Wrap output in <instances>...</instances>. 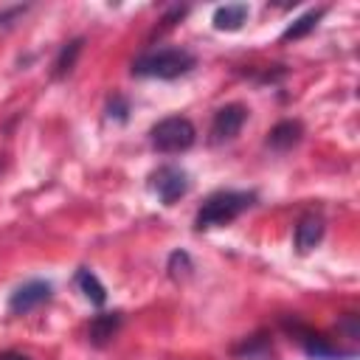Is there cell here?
<instances>
[{
  "label": "cell",
  "mask_w": 360,
  "mask_h": 360,
  "mask_svg": "<svg viewBox=\"0 0 360 360\" xmlns=\"http://www.w3.org/2000/svg\"><path fill=\"white\" fill-rule=\"evenodd\" d=\"M323 17V8H312V11H307V14H301L284 34H281V39L284 42H290V39H301V37H307L315 25H318V20Z\"/></svg>",
  "instance_id": "cell-12"
},
{
  "label": "cell",
  "mask_w": 360,
  "mask_h": 360,
  "mask_svg": "<svg viewBox=\"0 0 360 360\" xmlns=\"http://www.w3.org/2000/svg\"><path fill=\"white\" fill-rule=\"evenodd\" d=\"M323 236V219L318 214H307L298 219L295 225V250L298 253H309Z\"/></svg>",
  "instance_id": "cell-7"
},
{
  "label": "cell",
  "mask_w": 360,
  "mask_h": 360,
  "mask_svg": "<svg viewBox=\"0 0 360 360\" xmlns=\"http://www.w3.org/2000/svg\"><path fill=\"white\" fill-rule=\"evenodd\" d=\"M253 194L250 191H217V194H211L202 205H200V211H197V217H194V228L197 231H202V228H219V225H228V222H233L239 214H245L250 205H253Z\"/></svg>",
  "instance_id": "cell-2"
},
{
  "label": "cell",
  "mask_w": 360,
  "mask_h": 360,
  "mask_svg": "<svg viewBox=\"0 0 360 360\" xmlns=\"http://www.w3.org/2000/svg\"><path fill=\"white\" fill-rule=\"evenodd\" d=\"M250 17V6L248 3H225L214 11L211 22L217 31H239L242 22Z\"/></svg>",
  "instance_id": "cell-8"
},
{
  "label": "cell",
  "mask_w": 360,
  "mask_h": 360,
  "mask_svg": "<svg viewBox=\"0 0 360 360\" xmlns=\"http://www.w3.org/2000/svg\"><path fill=\"white\" fill-rule=\"evenodd\" d=\"M79 51H82V39H73V42L62 45V51H59V56H56V62H53V73H56V76L70 73V68H73Z\"/></svg>",
  "instance_id": "cell-13"
},
{
  "label": "cell",
  "mask_w": 360,
  "mask_h": 360,
  "mask_svg": "<svg viewBox=\"0 0 360 360\" xmlns=\"http://www.w3.org/2000/svg\"><path fill=\"white\" fill-rule=\"evenodd\" d=\"M248 118V110L242 104H225L214 112V121H211V141L214 143H222V141H231L239 135L242 124Z\"/></svg>",
  "instance_id": "cell-5"
},
{
  "label": "cell",
  "mask_w": 360,
  "mask_h": 360,
  "mask_svg": "<svg viewBox=\"0 0 360 360\" xmlns=\"http://www.w3.org/2000/svg\"><path fill=\"white\" fill-rule=\"evenodd\" d=\"M25 11V6H14V8H3L0 11V25H8V22H14L20 14Z\"/></svg>",
  "instance_id": "cell-16"
},
{
  "label": "cell",
  "mask_w": 360,
  "mask_h": 360,
  "mask_svg": "<svg viewBox=\"0 0 360 360\" xmlns=\"http://www.w3.org/2000/svg\"><path fill=\"white\" fill-rule=\"evenodd\" d=\"M76 287H79L82 295H84L90 304H96V307H101V304L107 301V290H104V284L98 281V276H96L90 267H79V273H76Z\"/></svg>",
  "instance_id": "cell-11"
},
{
  "label": "cell",
  "mask_w": 360,
  "mask_h": 360,
  "mask_svg": "<svg viewBox=\"0 0 360 360\" xmlns=\"http://www.w3.org/2000/svg\"><path fill=\"white\" fill-rule=\"evenodd\" d=\"M51 298V284L48 281H25V284H20L14 292H11V298H8V312H14V315H25V312H31V309H37L39 304H45Z\"/></svg>",
  "instance_id": "cell-6"
},
{
  "label": "cell",
  "mask_w": 360,
  "mask_h": 360,
  "mask_svg": "<svg viewBox=\"0 0 360 360\" xmlns=\"http://www.w3.org/2000/svg\"><path fill=\"white\" fill-rule=\"evenodd\" d=\"M301 132H304V129H301L298 121H278V124L267 132V146L284 152V149H290V146H295V143L301 141Z\"/></svg>",
  "instance_id": "cell-9"
},
{
  "label": "cell",
  "mask_w": 360,
  "mask_h": 360,
  "mask_svg": "<svg viewBox=\"0 0 360 360\" xmlns=\"http://www.w3.org/2000/svg\"><path fill=\"white\" fill-rule=\"evenodd\" d=\"M118 326H121V315H118V312H101V315H96V318L90 321L87 335H90V340H93L96 346H104V343L118 332Z\"/></svg>",
  "instance_id": "cell-10"
},
{
  "label": "cell",
  "mask_w": 360,
  "mask_h": 360,
  "mask_svg": "<svg viewBox=\"0 0 360 360\" xmlns=\"http://www.w3.org/2000/svg\"><path fill=\"white\" fill-rule=\"evenodd\" d=\"M107 110H110V118H112V115H115L118 121H124V118H127V101H124L121 96H115V98L110 101V107H107Z\"/></svg>",
  "instance_id": "cell-15"
},
{
  "label": "cell",
  "mask_w": 360,
  "mask_h": 360,
  "mask_svg": "<svg viewBox=\"0 0 360 360\" xmlns=\"http://www.w3.org/2000/svg\"><path fill=\"white\" fill-rule=\"evenodd\" d=\"M152 146L158 152H186L194 141H197V129L188 118H180V115H172V118H163L160 124L152 127Z\"/></svg>",
  "instance_id": "cell-3"
},
{
  "label": "cell",
  "mask_w": 360,
  "mask_h": 360,
  "mask_svg": "<svg viewBox=\"0 0 360 360\" xmlns=\"http://www.w3.org/2000/svg\"><path fill=\"white\" fill-rule=\"evenodd\" d=\"M0 360H28L25 354H20V352H3L0 354Z\"/></svg>",
  "instance_id": "cell-17"
},
{
  "label": "cell",
  "mask_w": 360,
  "mask_h": 360,
  "mask_svg": "<svg viewBox=\"0 0 360 360\" xmlns=\"http://www.w3.org/2000/svg\"><path fill=\"white\" fill-rule=\"evenodd\" d=\"M152 191L160 197L163 205L177 202L186 191H188V174L180 166H160L158 172H152Z\"/></svg>",
  "instance_id": "cell-4"
},
{
  "label": "cell",
  "mask_w": 360,
  "mask_h": 360,
  "mask_svg": "<svg viewBox=\"0 0 360 360\" xmlns=\"http://www.w3.org/2000/svg\"><path fill=\"white\" fill-rule=\"evenodd\" d=\"M194 65H197V59L186 48H158V51L141 53L132 62V73L149 76V79H177L183 73H188Z\"/></svg>",
  "instance_id": "cell-1"
},
{
  "label": "cell",
  "mask_w": 360,
  "mask_h": 360,
  "mask_svg": "<svg viewBox=\"0 0 360 360\" xmlns=\"http://www.w3.org/2000/svg\"><path fill=\"white\" fill-rule=\"evenodd\" d=\"M191 270H194V267H191V256H188L186 250H174V253L169 256V273H172L174 278H186Z\"/></svg>",
  "instance_id": "cell-14"
}]
</instances>
